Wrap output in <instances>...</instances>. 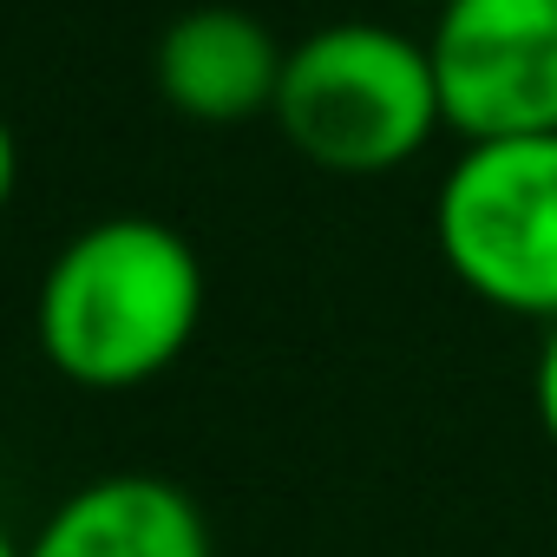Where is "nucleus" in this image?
<instances>
[{"instance_id": "nucleus-1", "label": "nucleus", "mask_w": 557, "mask_h": 557, "mask_svg": "<svg viewBox=\"0 0 557 557\" xmlns=\"http://www.w3.org/2000/svg\"><path fill=\"white\" fill-rule=\"evenodd\" d=\"M203 322V262L158 216H106L79 230L34 296V335L47 361L92 387L119 394L158 381Z\"/></svg>"}, {"instance_id": "nucleus-2", "label": "nucleus", "mask_w": 557, "mask_h": 557, "mask_svg": "<svg viewBox=\"0 0 557 557\" xmlns=\"http://www.w3.org/2000/svg\"><path fill=\"white\" fill-rule=\"evenodd\" d=\"M269 119L335 177L400 171L446 132L426 40L381 21H329L296 40Z\"/></svg>"}, {"instance_id": "nucleus-3", "label": "nucleus", "mask_w": 557, "mask_h": 557, "mask_svg": "<svg viewBox=\"0 0 557 557\" xmlns=\"http://www.w3.org/2000/svg\"><path fill=\"white\" fill-rule=\"evenodd\" d=\"M453 283L518 322H557V132L459 145L433 197Z\"/></svg>"}, {"instance_id": "nucleus-4", "label": "nucleus", "mask_w": 557, "mask_h": 557, "mask_svg": "<svg viewBox=\"0 0 557 557\" xmlns=\"http://www.w3.org/2000/svg\"><path fill=\"white\" fill-rule=\"evenodd\" d=\"M426 60L459 145L557 132V0H446Z\"/></svg>"}, {"instance_id": "nucleus-5", "label": "nucleus", "mask_w": 557, "mask_h": 557, "mask_svg": "<svg viewBox=\"0 0 557 557\" xmlns=\"http://www.w3.org/2000/svg\"><path fill=\"white\" fill-rule=\"evenodd\" d=\"M289 47L243 8H190L158 40V92L197 125H243L275 112Z\"/></svg>"}, {"instance_id": "nucleus-6", "label": "nucleus", "mask_w": 557, "mask_h": 557, "mask_svg": "<svg viewBox=\"0 0 557 557\" xmlns=\"http://www.w3.org/2000/svg\"><path fill=\"white\" fill-rule=\"evenodd\" d=\"M21 557H216L197 498L158 472H112L60 498Z\"/></svg>"}, {"instance_id": "nucleus-7", "label": "nucleus", "mask_w": 557, "mask_h": 557, "mask_svg": "<svg viewBox=\"0 0 557 557\" xmlns=\"http://www.w3.org/2000/svg\"><path fill=\"white\" fill-rule=\"evenodd\" d=\"M531 407H537V426H544V440L557 446V322L544 329V342H537V361H531Z\"/></svg>"}, {"instance_id": "nucleus-8", "label": "nucleus", "mask_w": 557, "mask_h": 557, "mask_svg": "<svg viewBox=\"0 0 557 557\" xmlns=\"http://www.w3.org/2000/svg\"><path fill=\"white\" fill-rule=\"evenodd\" d=\"M14 184H21V145H14V132H8V119H0V210H8V197H14Z\"/></svg>"}, {"instance_id": "nucleus-9", "label": "nucleus", "mask_w": 557, "mask_h": 557, "mask_svg": "<svg viewBox=\"0 0 557 557\" xmlns=\"http://www.w3.org/2000/svg\"><path fill=\"white\" fill-rule=\"evenodd\" d=\"M21 550H27V544H14V531L0 524V557H21Z\"/></svg>"}, {"instance_id": "nucleus-10", "label": "nucleus", "mask_w": 557, "mask_h": 557, "mask_svg": "<svg viewBox=\"0 0 557 557\" xmlns=\"http://www.w3.org/2000/svg\"><path fill=\"white\" fill-rule=\"evenodd\" d=\"M413 8H433V14H440V8H446V0H413Z\"/></svg>"}]
</instances>
